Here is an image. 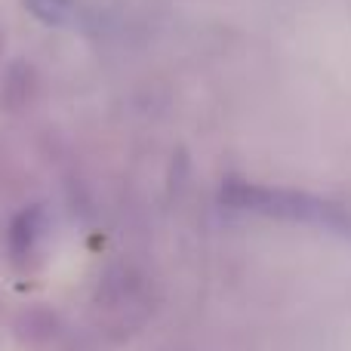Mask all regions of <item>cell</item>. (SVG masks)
Returning <instances> with one entry per match:
<instances>
[{"label": "cell", "mask_w": 351, "mask_h": 351, "mask_svg": "<svg viewBox=\"0 0 351 351\" xmlns=\"http://www.w3.org/2000/svg\"><path fill=\"white\" fill-rule=\"evenodd\" d=\"M222 204L234 213H250L271 222L305 225L336 234L351 243V204L324 194L299 191V188L262 185V182L228 179L222 185Z\"/></svg>", "instance_id": "1"}, {"label": "cell", "mask_w": 351, "mask_h": 351, "mask_svg": "<svg viewBox=\"0 0 351 351\" xmlns=\"http://www.w3.org/2000/svg\"><path fill=\"white\" fill-rule=\"evenodd\" d=\"M158 293H154L148 274L133 265H111L96 280V290L90 299L93 324L108 339H130L152 321Z\"/></svg>", "instance_id": "2"}, {"label": "cell", "mask_w": 351, "mask_h": 351, "mask_svg": "<svg viewBox=\"0 0 351 351\" xmlns=\"http://www.w3.org/2000/svg\"><path fill=\"white\" fill-rule=\"evenodd\" d=\"M53 219L43 204H28L6 225V259L19 274H34L47 265Z\"/></svg>", "instance_id": "3"}, {"label": "cell", "mask_w": 351, "mask_h": 351, "mask_svg": "<svg viewBox=\"0 0 351 351\" xmlns=\"http://www.w3.org/2000/svg\"><path fill=\"white\" fill-rule=\"evenodd\" d=\"M37 93V71L25 59H16L6 65L3 77H0V105L10 111H19L28 105V99Z\"/></svg>", "instance_id": "4"}, {"label": "cell", "mask_w": 351, "mask_h": 351, "mask_svg": "<svg viewBox=\"0 0 351 351\" xmlns=\"http://www.w3.org/2000/svg\"><path fill=\"white\" fill-rule=\"evenodd\" d=\"M25 10L49 28H77L84 12L77 0H22Z\"/></svg>", "instance_id": "5"}, {"label": "cell", "mask_w": 351, "mask_h": 351, "mask_svg": "<svg viewBox=\"0 0 351 351\" xmlns=\"http://www.w3.org/2000/svg\"><path fill=\"white\" fill-rule=\"evenodd\" d=\"M3 47H6V28H0V62H3Z\"/></svg>", "instance_id": "6"}]
</instances>
